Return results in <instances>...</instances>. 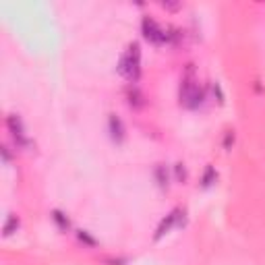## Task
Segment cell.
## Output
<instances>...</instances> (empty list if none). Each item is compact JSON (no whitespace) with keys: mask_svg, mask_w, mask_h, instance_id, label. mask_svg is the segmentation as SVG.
Wrapping results in <instances>:
<instances>
[{"mask_svg":"<svg viewBox=\"0 0 265 265\" xmlns=\"http://www.w3.org/2000/svg\"><path fill=\"white\" fill-rule=\"evenodd\" d=\"M120 73L129 79V81H135L139 77V46L133 44L129 48V54L122 58L120 62Z\"/></svg>","mask_w":265,"mask_h":265,"instance_id":"cell-1","label":"cell"},{"mask_svg":"<svg viewBox=\"0 0 265 265\" xmlns=\"http://www.w3.org/2000/svg\"><path fill=\"white\" fill-rule=\"evenodd\" d=\"M143 29H145V36L152 40V42H166L168 40V33L162 29V27H158L154 21H149V19H145L143 21Z\"/></svg>","mask_w":265,"mask_h":265,"instance_id":"cell-2","label":"cell"},{"mask_svg":"<svg viewBox=\"0 0 265 265\" xmlns=\"http://www.w3.org/2000/svg\"><path fill=\"white\" fill-rule=\"evenodd\" d=\"M182 102L187 104V106H197V104L201 102V91H199V87L195 85V83H191V81L184 83V89H182Z\"/></svg>","mask_w":265,"mask_h":265,"instance_id":"cell-3","label":"cell"}]
</instances>
